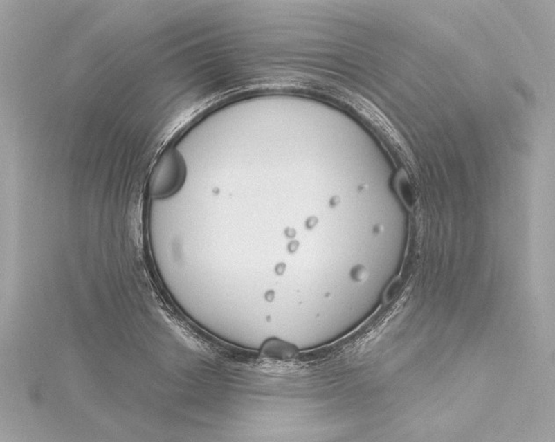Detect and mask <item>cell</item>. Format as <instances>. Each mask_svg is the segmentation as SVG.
<instances>
[{"mask_svg":"<svg viewBox=\"0 0 555 442\" xmlns=\"http://www.w3.org/2000/svg\"><path fill=\"white\" fill-rule=\"evenodd\" d=\"M352 276L355 280L363 281L367 277V270L363 267L358 266L352 270Z\"/></svg>","mask_w":555,"mask_h":442,"instance_id":"2","label":"cell"},{"mask_svg":"<svg viewBox=\"0 0 555 442\" xmlns=\"http://www.w3.org/2000/svg\"><path fill=\"white\" fill-rule=\"evenodd\" d=\"M185 175L184 159L177 150L170 149L163 154L153 170L149 181V192L156 199H164L181 187Z\"/></svg>","mask_w":555,"mask_h":442,"instance_id":"1","label":"cell"}]
</instances>
